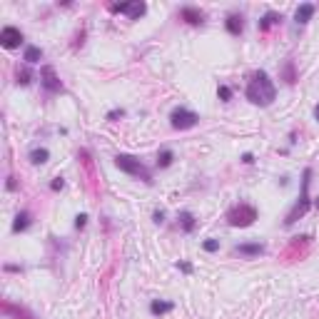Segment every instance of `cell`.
<instances>
[{
    "label": "cell",
    "instance_id": "obj_14",
    "mask_svg": "<svg viewBox=\"0 0 319 319\" xmlns=\"http://www.w3.org/2000/svg\"><path fill=\"white\" fill-rule=\"evenodd\" d=\"M32 224V215L28 212V210H20L18 215H15V222H13V232L18 234V232H25L28 227Z\"/></svg>",
    "mask_w": 319,
    "mask_h": 319
},
{
    "label": "cell",
    "instance_id": "obj_18",
    "mask_svg": "<svg viewBox=\"0 0 319 319\" xmlns=\"http://www.w3.org/2000/svg\"><path fill=\"white\" fill-rule=\"evenodd\" d=\"M172 162H175V152H172L170 147H165V150L157 152V167H160V170H167Z\"/></svg>",
    "mask_w": 319,
    "mask_h": 319
},
{
    "label": "cell",
    "instance_id": "obj_10",
    "mask_svg": "<svg viewBox=\"0 0 319 319\" xmlns=\"http://www.w3.org/2000/svg\"><path fill=\"white\" fill-rule=\"evenodd\" d=\"M234 255L252 259V257L264 255V245H262V242H242V245H234Z\"/></svg>",
    "mask_w": 319,
    "mask_h": 319
},
{
    "label": "cell",
    "instance_id": "obj_30",
    "mask_svg": "<svg viewBox=\"0 0 319 319\" xmlns=\"http://www.w3.org/2000/svg\"><path fill=\"white\" fill-rule=\"evenodd\" d=\"M5 187H8L10 192H13V190L18 187V185H15V177H8V182H5Z\"/></svg>",
    "mask_w": 319,
    "mask_h": 319
},
{
    "label": "cell",
    "instance_id": "obj_6",
    "mask_svg": "<svg viewBox=\"0 0 319 319\" xmlns=\"http://www.w3.org/2000/svg\"><path fill=\"white\" fill-rule=\"evenodd\" d=\"M40 85L45 88V93L55 95V93H63V83H60V77L55 72L53 65H43L40 67Z\"/></svg>",
    "mask_w": 319,
    "mask_h": 319
},
{
    "label": "cell",
    "instance_id": "obj_3",
    "mask_svg": "<svg viewBox=\"0 0 319 319\" xmlns=\"http://www.w3.org/2000/svg\"><path fill=\"white\" fill-rule=\"evenodd\" d=\"M115 167L132 175V177H137V180H142V182H147V185H152V172L142 165V160H137L132 155H115Z\"/></svg>",
    "mask_w": 319,
    "mask_h": 319
},
{
    "label": "cell",
    "instance_id": "obj_1",
    "mask_svg": "<svg viewBox=\"0 0 319 319\" xmlns=\"http://www.w3.org/2000/svg\"><path fill=\"white\" fill-rule=\"evenodd\" d=\"M245 95H247V100H250L252 105L267 107V105L274 102V97H277V88H274L272 77H269L264 70H257V72H252V80H250V85H247Z\"/></svg>",
    "mask_w": 319,
    "mask_h": 319
},
{
    "label": "cell",
    "instance_id": "obj_21",
    "mask_svg": "<svg viewBox=\"0 0 319 319\" xmlns=\"http://www.w3.org/2000/svg\"><path fill=\"white\" fill-rule=\"evenodd\" d=\"M202 250H205V252H220V239H215V237L205 239V242H202Z\"/></svg>",
    "mask_w": 319,
    "mask_h": 319
},
{
    "label": "cell",
    "instance_id": "obj_12",
    "mask_svg": "<svg viewBox=\"0 0 319 319\" xmlns=\"http://www.w3.org/2000/svg\"><path fill=\"white\" fill-rule=\"evenodd\" d=\"M314 13H317V5H314V3H302V5L294 10V20H297V25H307V23L314 18Z\"/></svg>",
    "mask_w": 319,
    "mask_h": 319
},
{
    "label": "cell",
    "instance_id": "obj_13",
    "mask_svg": "<svg viewBox=\"0 0 319 319\" xmlns=\"http://www.w3.org/2000/svg\"><path fill=\"white\" fill-rule=\"evenodd\" d=\"M279 23H282V13L267 10V13L259 18V30H262V32H267L269 28H274V25H279Z\"/></svg>",
    "mask_w": 319,
    "mask_h": 319
},
{
    "label": "cell",
    "instance_id": "obj_7",
    "mask_svg": "<svg viewBox=\"0 0 319 319\" xmlns=\"http://www.w3.org/2000/svg\"><path fill=\"white\" fill-rule=\"evenodd\" d=\"M23 32H20V28H15V25H5L3 30H0V45H3L5 50H15V48H20L23 45Z\"/></svg>",
    "mask_w": 319,
    "mask_h": 319
},
{
    "label": "cell",
    "instance_id": "obj_29",
    "mask_svg": "<svg viewBox=\"0 0 319 319\" xmlns=\"http://www.w3.org/2000/svg\"><path fill=\"white\" fill-rule=\"evenodd\" d=\"M242 162H245V165H252V162H255V155H252V152H245V155H242Z\"/></svg>",
    "mask_w": 319,
    "mask_h": 319
},
{
    "label": "cell",
    "instance_id": "obj_23",
    "mask_svg": "<svg viewBox=\"0 0 319 319\" xmlns=\"http://www.w3.org/2000/svg\"><path fill=\"white\" fill-rule=\"evenodd\" d=\"M217 97H220L222 102H229V100H232V88H227V85H220V88H217Z\"/></svg>",
    "mask_w": 319,
    "mask_h": 319
},
{
    "label": "cell",
    "instance_id": "obj_9",
    "mask_svg": "<svg viewBox=\"0 0 319 319\" xmlns=\"http://www.w3.org/2000/svg\"><path fill=\"white\" fill-rule=\"evenodd\" d=\"M224 30L232 35V37H239L245 32V15L242 13H229L224 18Z\"/></svg>",
    "mask_w": 319,
    "mask_h": 319
},
{
    "label": "cell",
    "instance_id": "obj_5",
    "mask_svg": "<svg viewBox=\"0 0 319 319\" xmlns=\"http://www.w3.org/2000/svg\"><path fill=\"white\" fill-rule=\"evenodd\" d=\"M227 220H229V224L232 227H250L255 220H257V210L252 207V205H237V207H232L229 212H227Z\"/></svg>",
    "mask_w": 319,
    "mask_h": 319
},
{
    "label": "cell",
    "instance_id": "obj_31",
    "mask_svg": "<svg viewBox=\"0 0 319 319\" xmlns=\"http://www.w3.org/2000/svg\"><path fill=\"white\" fill-rule=\"evenodd\" d=\"M314 120H319V102L314 105Z\"/></svg>",
    "mask_w": 319,
    "mask_h": 319
},
{
    "label": "cell",
    "instance_id": "obj_25",
    "mask_svg": "<svg viewBox=\"0 0 319 319\" xmlns=\"http://www.w3.org/2000/svg\"><path fill=\"white\" fill-rule=\"evenodd\" d=\"M85 224H88V215L80 212V215L75 217V229H85Z\"/></svg>",
    "mask_w": 319,
    "mask_h": 319
},
{
    "label": "cell",
    "instance_id": "obj_2",
    "mask_svg": "<svg viewBox=\"0 0 319 319\" xmlns=\"http://www.w3.org/2000/svg\"><path fill=\"white\" fill-rule=\"evenodd\" d=\"M309 185H312V167H307V170L302 172V192H299V199L294 202V207L289 210V215H287V220H285L287 227H292L299 217H304L307 210L314 205V199L309 197Z\"/></svg>",
    "mask_w": 319,
    "mask_h": 319
},
{
    "label": "cell",
    "instance_id": "obj_8",
    "mask_svg": "<svg viewBox=\"0 0 319 319\" xmlns=\"http://www.w3.org/2000/svg\"><path fill=\"white\" fill-rule=\"evenodd\" d=\"M110 13H123V15H128V20H140L145 13H147V5L145 3H115V5H110Z\"/></svg>",
    "mask_w": 319,
    "mask_h": 319
},
{
    "label": "cell",
    "instance_id": "obj_32",
    "mask_svg": "<svg viewBox=\"0 0 319 319\" xmlns=\"http://www.w3.org/2000/svg\"><path fill=\"white\" fill-rule=\"evenodd\" d=\"M314 207H319V194L314 197Z\"/></svg>",
    "mask_w": 319,
    "mask_h": 319
},
{
    "label": "cell",
    "instance_id": "obj_19",
    "mask_svg": "<svg viewBox=\"0 0 319 319\" xmlns=\"http://www.w3.org/2000/svg\"><path fill=\"white\" fill-rule=\"evenodd\" d=\"M50 160V150L48 147H35V150H30V162L32 165H45Z\"/></svg>",
    "mask_w": 319,
    "mask_h": 319
},
{
    "label": "cell",
    "instance_id": "obj_27",
    "mask_svg": "<svg viewBox=\"0 0 319 319\" xmlns=\"http://www.w3.org/2000/svg\"><path fill=\"white\" fill-rule=\"evenodd\" d=\"M63 187H65V180H63V177H55V180L50 182V190H53V192H60Z\"/></svg>",
    "mask_w": 319,
    "mask_h": 319
},
{
    "label": "cell",
    "instance_id": "obj_4",
    "mask_svg": "<svg viewBox=\"0 0 319 319\" xmlns=\"http://www.w3.org/2000/svg\"><path fill=\"white\" fill-rule=\"evenodd\" d=\"M199 123V115L194 112V110H190V107H175L172 112H170V125H172V130H192L194 125Z\"/></svg>",
    "mask_w": 319,
    "mask_h": 319
},
{
    "label": "cell",
    "instance_id": "obj_26",
    "mask_svg": "<svg viewBox=\"0 0 319 319\" xmlns=\"http://www.w3.org/2000/svg\"><path fill=\"white\" fill-rule=\"evenodd\" d=\"M152 222H155V224H162V222H165V210H155V212H152Z\"/></svg>",
    "mask_w": 319,
    "mask_h": 319
},
{
    "label": "cell",
    "instance_id": "obj_17",
    "mask_svg": "<svg viewBox=\"0 0 319 319\" xmlns=\"http://www.w3.org/2000/svg\"><path fill=\"white\" fill-rule=\"evenodd\" d=\"M23 60L28 65H37L40 60H43V48H40V45H28L25 53H23Z\"/></svg>",
    "mask_w": 319,
    "mask_h": 319
},
{
    "label": "cell",
    "instance_id": "obj_11",
    "mask_svg": "<svg viewBox=\"0 0 319 319\" xmlns=\"http://www.w3.org/2000/svg\"><path fill=\"white\" fill-rule=\"evenodd\" d=\"M180 20H185L187 25H202L205 13L199 8H194V5H185V8H180Z\"/></svg>",
    "mask_w": 319,
    "mask_h": 319
},
{
    "label": "cell",
    "instance_id": "obj_16",
    "mask_svg": "<svg viewBox=\"0 0 319 319\" xmlns=\"http://www.w3.org/2000/svg\"><path fill=\"white\" fill-rule=\"evenodd\" d=\"M172 309H175V302H165V299H152L150 302V312L155 317H162V314H167Z\"/></svg>",
    "mask_w": 319,
    "mask_h": 319
},
{
    "label": "cell",
    "instance_id": "obj_20",
    "mask_svg": "<svg viewBox=\"0 0 319 319\" xmlns=\"http://www.w3.org/2000/svg\"><path fill=\"white\" fill-rule=\"evenodd\" d=\"M15 83L23 85V88H28V85L32 83V72H30L28 67H23V70L18 67V72H15Z\"/></svg>",
    "mask_w": 319,
    "mask_h": 319
},
{
    "label": "cell",
    "instance_id": "obj_15",
    "mask_svg": "<svg viewBox=\"0 0 319 319\" xmlns=\"http://www.w3.org/2000/svg\"><path fill=\"white\" fill-rule=\"evenodd\" d=\"M177 220H180V229H182L185 234L194 232V227H197V220H194V215H192L190 210H182V212L177 215Z\"/></svg>",
    "mask_w": 319,
    "mask_h": 319
},
{
    "label": "cell",
    "instance_id": "obj_28",
    "mask_svg": "<svg viewBox=\"0 0 319 319\" xmlns=\"http://www.w3.org/2000/svg\"><path fill=\"white\" fill-rule=\"evenodd\" d=\"M177 269L185 272V274H190V272H192V264H190V262H177Z\"/></svg>",
    "mask_w": 319,
    "mask_h": 319
},
{
    "label": "cell",
    "instance_id": "obj_22",
    "mask_svg": "<svg viewBox=\"0 0 319 319\" xmlns=\"http://www.w3.org/2000/svg\"><path fill=\"white\" fill-rule=\"evenodd\" d=\"M120 117H125V110H123V107H115V110H110V112L105 115V120H107V123H117Z\"/></svg>",
    "mask_w": 319,
    "mask_h": 319
},
{
    "label": "cell",
    "instance_id": "obj_24",
    "mask_svg": "<svg viewBox=\"0 0 319 319\" xmlns=\"http://www.w3.org/2000/svg\"><path fill=\"white\" fill-rule=\"evenodd\" d=\"M294 80H297V77H294V65H292V63H287V65H285V83H287V85H292Z\"/></svg>",
    "mask_w": 319,
    "mask_h": 319
}]
</instances>
